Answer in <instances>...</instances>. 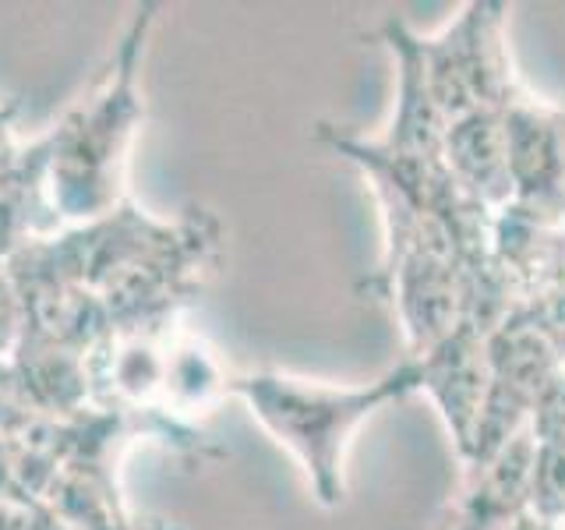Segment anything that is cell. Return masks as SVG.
Wrapping results in <instances>:
<instances>
[{"label": "cell", "mask_w": 565, "mask_h": 530, "mask_svg": "<svg viewBox=\"0 0 565 530\" xmlns=\"http://www.w3.org/2000/svg\"><path fill=\"white\" fill-rule=\"evenodd\" d=\"M411 379L393 375L375 389H329L287 375H244L230 389L252 403V414L269 428L282 446H290L311 474V485L326 506L343 502L340 459L350 432L364 414L375 411L393 393H403Z\"/></svg>", "instance_id": "1"}]
</instances>
